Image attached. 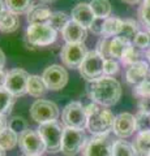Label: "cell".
<instances>
[{
	"mask_svg": "<svg viewBox=\"0 0 150 156\" xmlns=\"http://www.w3.org/2000/svg\"><path fill=\"white\" fill-rule=\"evenodd\" d=\"M88 95L91 101L102 107H112L122 96V85L118 80L102 76L94 81H89Z\"/></svg>",
	"mask_w": 150,
	"mask_h": 156,
	"instance_id": "cell-1",
	"label": "cell"
},
{
	"mask_svg": "<svg viewBox=\"0 0 150 156\" xmlns=\"http://www.w3.org/2000/svg\"><path fill=\"white\" fill-rule=\"evenodd\" d=\"M37 130L41 134L43 142H45L47 152L56 154L59 151H61L64 128L57 121H51V122H47V124H42L39 125V128Z\"/></svg>",
	"mask_w": 150,
	"mask_h": 156,
	"instance_id": "cell-2",
	"label": "cell"
},
{
	"mask_svg": "<svg viewBox=\"0 0 150 156\" xmlns=\"http://www.w3.org/2000/svg\"><path fill=\"white\" fill-rule=\"evenodd\" d=\"M61 121L64 128L84 130L88 126V115L80 101H71L63 109Z\"/></svg>",
	"mask_w": 150,
	"mask_h": 156,
	"instance_id": "cell-3",
	"label": "cell"
},
{
	"mask_svg": "<svg viewBox=\"0 0 150 156\" xmlns=\"http://www.w3.org/2000/svg\"><path fill=\"white\" fill-rule=\"evenodd\" d=\"M115 117L116 116H114V113L110 109L99 107L98 111L88 117V126L86 128L93 135L110 134V131H112L114 129Z\"/></svg>",
	"mask_w": 150,
	"mask_h": 156,
	"instance_id": "cell-4",
	"label": "cell"
},
{
	"mask_svg": "<svg viewBox=\"0 0 150 156\" xmlns=\"http://www.w3.org/2000/svg\"><path fill=\"white\" fill-rule=\"evenodd\" d=\"M88 136L84 130L64 128V135H63L61 142V154L65 156H75L84 151L86 143H88Z\"/></svg>",
	"mask_w": 150,
	"mask_h": 156,
	"instance_id": "cell-5",
	"label": "cell"
},
{
	"mask_svg": "<svg viewBox=\"0 0 150 156\" xmlns=\"http://www.w3.org/2000/svg\"><path fill=\"white\" fill-rule=\"evenodd\" d=\"M57 38V31H55L48 23H34L29 25L26 30V39L31 46L46 47L52 44Z\"/></svg>",
	"mask_w": 150,
	"mask_h": 156,
	"instance_id": "cell-6",
	"label": "cell"
},
{
	"mask_svg": "<svg viewBox=\"0 0 150 156\" xmlns=\"http://www.w3.org/2000/svg\"><path fill=\"white\" fill-rule=\"evenodd\" d=\"M59 115H60L59 107L54 101H50V100L38 99L30 107L31 119L39 125L51 122V121H57Z\"/></svg>",
	"mask_w": 150,
	"mask_h": 156,
	"instance_id": "cell-7",
	"label": "cell"
},
{
	"mask_svg": "<svg viewBox=\"0 0 150 156\" xmlns=\"http://www.w3.org/2000/svg\"><path fill=\"white\" fill-rule=\"evenodd\" d=\"M104 58L97 51H89L85 60L82 61L79 70L80 74L88 81H94L97 78L104 76L103 74Z\"/></svg>",
	"mask_w": 150,
	"mask_h": 156,
	"instance_id": "cell-8",
	"label": "cell"
},
{
	"mask_svg": "<svg viewBox=\"0 0 150 156\" xmlns=\"http://www.w3.org/2000/svg\"><path fill=\"white\" fill-rule=\"evenodd\" d=\"M18 146L24 155H42L46 151V146L38 130L27 129L18 135Z\"/></svg>",
	"mask_w": 150,
	"mask_h": 156,
	"instance_id": "cell-9",
	"label": "cell"
},
{
	"mask_svg": "<svg viewBox=\"0 0 150 156\" xmlns=\"http://www.w3.org/2000/svg\"><path fill=\"white\" fill-rule=\"evenodd\" d=\"M112 147L110 134L93 135L82 151V156H112Z\"/></svg>",
	"mask_w": 150,
	"mask_h": 156,
	"instance_id": "cell-10",
	"label": "cell"
},
{
	"mask_svg": "<svg viewBox=\"0 0 150 156\" xmlns=\"http://www.w3.org/2000/svg\"><path fill=\"white\" fill-rule=\"evenodd\" d=\"M88 48L84 43H75V44H65L63 47L60 57L63 64L72 69H79L82 61L88 55Z\"/></svg>",
	"mask_w": 150,
	"mask_h": 156,
	"instance_id": "cell-11",
	"label": "cell"
},
{
	"mask_svg": "<svg viewBox=\"0 0 150 156\" xmlns=\"http://www.w3.org/2000/svg\"><path fill=\"white\" fill-rule=\"evenodd\" d=\"M29 73L24 69H13L8 72L5 89L11 92L14 98L24 96L27 94V82H29Z\"/></svg>",
	"mask_w": 150,
	"mask_h": 156,
	"instance_id": "cell-12",
	"label": "cell"
},
{
	"mask_svg": "<svg viewBox=\"0 0 150 156\" xmlns=\"http://www.w3.org/2000/svg\"><path fill=\"white\" fill-rule=\"evenodd\" d=\"M42 78L47 86V90L59 91L64 89L68 83V73L60 65H50L46 68L42 74Z\"/></svg>",
	"mask_w": 150,
	"mask_h": 156,
	"instance_id": "cell-13",
	"label": "cell"
},
{
	"mask_svg": "<svg viewBox=\"0 0 150 156\" xmlns=\"http://www.w3.org/2000/svg\"><path fill=\"white\" fill-rule=\"evenodd\" d=\"M112 131L116 136H119V139H125L132 136L136 131V117L128 112L119 113L115 117Z\"/></svg>",
	"mask_w": 150,
	"mask_h": 156,
	"instance_id": "cell-14",
	"label": "cell"
},
{
	"mask_svg": "<svg viewBox=\"0 0 150 156\" xmlns=\"http://www.w3.org/2000/svg\"><path fill=\"white\" fill-rule=\"evenodd\" d=\"M72 20L81 25L85 29H90L93 25L95 16L93 11H91L90 4L88 3H80L72 9Z\"/></svg>",
	"mask_w": 150,
	"mask_h": 156,
	"instance_id": "cell-15",
	"label": "cell"
},
{
	"mask_svg": "<svg viewBox=\"0 0 150 156\" xmlns=\"http://www.w3.org/2000/svg\"><path fill=\"white\" fill-rule=\"evenodd\" d=\"M149 64L144 60H140L134 64L129 65L127 72H125V78L129 85H132L133 87L138 86L141 82L146 78L148 72H149Z\"/></svg>",
	"mask_w": 150,
	"mask_h": 156,
	"instance_id": "cell-16",
	"label": "cell"
},
{
	"mask_svg": "<svg viewBox=\"0 0 150 156\" xmlns=\"http://www.w3.org/2000/svg\"><path fill=\"white\" fill-rule=\"evenodd\" d=\"M63 39L65 41L67 44H75V43H84L86 39V29L75 22L73 20H71L68 25L64 27V30L61 31Z\"/></svg>",
	"mask_w": 150,
	"mask_h": 156,
	"instance_id": "cell-17",
	"label": "cell"
},
{
	"mask_svg": "<svg viewBox=\"0 0 150 156\" xmlns=\"http://www.w3.org/2000/svg\"><path fill=\"white\" fill-rule=\"evenodd\" d=\"M51 9L47 5L43 4H35L31 5V8L27 12V22L29 25H34V23H47L51 17Z\"/></svg>",
	"mask_w": 150,
	"mask_h": 156,
	"instance_id": "cell-18",
	"label": "cell"
},
{
	"mask_svg": "<svg viewBox=\"0 0 150 156\" xmlns=\"http://www.w3.org/2000/svg\"><path fill=\"white\" fill-rule=\"evenodd\" d=\"M124 25V21L120 20L119 17H108L104 20L103 23V31H102V37L106 38H114L118 37L122 33V29Z\"/></svg>",
	"mask_w": 150,
	"mask_h": 156,
	"instance_id": "cell-19",
	"label": "cell"
},
{
	"mask_svg": "<svg viewBox=\"0 0 150 156\" xmlns=\"http://www.w3.org/2000/svg\"><path fill=\"white\" fill-rule=\"evenodd\" d=\"M20 26V20L18 16L8 9L3 14H0V31L3 33H13Z\"/></svg>",
	"mask_w": 150,
	"mask_h": 156,
	"instance_id": "cell-20",
	"label": "cell"
},
{
	"mask_svg": "<svg viewBox=\"0 0 150 156\" xmlns=\"http://www.w3.org/2000/svg\"><path fill=\"white\" fill-rule=\"evenodd\" d=\"M130 46H133L132 43L128 42V41H125V39H123V38H120V37L111 38V46H110L111 58H115V60H122L124 52L127 51Z\"/></svg>",
	"mask_w": 150,
	"mask_h": 156,
	"instance_id": "cell-21",
	"label": "cell"
},
{
	"mask_svg": "<svg viewBox=\"0 0 150 156\" xmlns=\"http://www.w3.org/2000/svg\"><path fill=\"white\" fill-rule=\"evenodd\" d=\"M133 147L140 156H148L150 154V130L140 131L133 142Z\"/></svg>",
	"mask_w": 150,
	"mask_h": 156,
	"instance_id": "cell-22",
	"label": "cell"
},
{
	"mask_svg": "<svg viewBox=\"0 0 150 156\" xmlns=\"http://www.w3.org/2000/svg\"><path fill=\"white\" fill-rule=\"evenodd\" d=\"M95 18H108L112 12V7L108 0H91L89 3Z\"/></svg>",
	"mask_w": 150,
	"mask_h": 156,
	"instance_id": "cell-23",
	"label": "cell"
},
{
	"mask_svg": "<svg viewBox=\"0 0 150 156\" xmlns=\"http://www.w3.org/2000/svg\"><path fill=\"white\" fill-rule=\"evenodd\" d=\"M47 91V86L43 81V78L39 76H30L27 82V94L34 96V98H41L45 92Z\"/></svg>",
	"mask_w": 150,
	"mask_h": 156,
	"instance_id": "cell-24",
	"label": "cell"
},
{
	"mask_svg": "<svg viewBox=\"0 0 150 156\" xmlns=\"http://www.w3.org/2000/svg\"><path fill=\"white\" fill-rule=\"evenodd\" d=\"M18 144V134L14 133L12 129H4L0 133V148H3L4 151L12 150Z\"/></svg>",
	"mask_w": 150,
	"mask_h": 156,
	"instance_id": "cell-25",
	"label": "cell"
},
{
	"mask_svg": "<svg viewBox=\"0 0 150 156\" xmlns=\"http://www.w3.org/2000/svg\"><path fill=\"white\" fill-rule=\"evenodd\" d=\"M71 21L69 20V16L64 12H52L50 20H48V25H50L55 31H63L64 27L68 25V22Z\"/></svg>",
	"mask_w": 150,
	"mask_h": 156,
	"instance_id": "cell-26",
	"label": "cell"
},
{
	"mask_svg": "<svg viewBox=\"0 0 150 156\" xmlns=\"http://www.w3.org/2000/svg\"><path fill=\"white\" fill-rule=\"evenodd\" d=\"M112 156H137L133 144L124 139H118L114 142Z\"/></svg>",
	"mask_w": 150,
	"mask_h": 156,
	"instance_id": "cell-27",
	"label": "cell"
},
{
	"mask_svg": "<svg viewBox=\"0 0 150 156\" xmlns=\"http://www.w3.org/2000/svg\"><path fill=\"white\" fill-rule=\"evenodd\" d=\"M138 33H140V30H138L137 22L133 21V20H125L123 29H122V33H120L118 37L125 39V41H128L133 44V41H134V38H136V35Z\"/></svg>",
	"mask_w": 150,
	"mask_h": 156,
	"instance_id": "cell-28",
	"label": "cell"
},
{
	"mask_svg": "<svg viewBox=\"0 0 150 156\" xmlns=\"http://www.w3.org/2000/svg\"><path fill=\"white\" fill-rule=\"evenodd\" d=\"M5 5L9 12L18 16L29 12L31 8V0H5Z\"/></svg>",
	"mask_w": 150,
	"mask_h": 156,
	"instance_id": "cell-29",
	"label": "cell"
},
{
	"mask_svg": "<svg viewBox=\"0 0 150 156\" xmlns=\"http://www.w3.org/2000/svg\"><path fill=\"white\" fill-rule=\"evenodd\" d=\"M14 96L9 92L5 87H0V113L8 115L12 111L14 104Z\"/></svg>",
	"mask_w": 150,
	"mask_h": 156,
	"instance_id": "cell-30",
	"label": "cell"
},
{
	"mask_svg": "<svg viewBox=\"0 0 150 156\" xmlns=\"http://www.w3.org/2000/svg\"><path fill=\"white\" fill-rule=\"evenodd\" d=\"M8 128L12 129L14 133H17L18 135H20L21 133H24L25 130L29 129V124H27V121L24 119V117H21V116H13L12 119L8 121Z\"/></svg>",
	"mask_w": 150,
	"mask_h": 156,
	"instance_id": "cell-31",
	"label": "cell"
},
{
	"mask_svg": "<svg viewBox=\"0 0 150 156\" xmlns=\"http://www.w3.org/2000/svg\"><path fill=\"white\" fill-rule=\"evenodd\" d=\"M136 117V131H146L150 130V113L138 111Z\"/></svg>",
	"mask_w": 150,
	"mask_h": 156,
	"instance_id": "cell-32",
	"label": "cell"
},
{
	"mask_svg": "<svg viewBox=\"0 0 150 156\" xmlns=\"http://www.w3.org/2000/svg\"><path fill=\"white\" fill-rule=\"evenodd\" d=\"M110 46H111V38H106L102 37L97 43V52L102 56L104 60L107 58H111V53H110Z\"/></svg>",
	"mask_w": 150,
	"mask_h": 156,
	"instance_id": "cell-33",
	"label": "cell"
},
{
	"mask_svg": "<svg viewBox=\"0 0 150 156\" xmlns=\"http://www.w3.org/2000/svg\"><path fill=\"white\" fill-rule=\"evenodd\" d=\"M120 61H122L124 65H128V66L134 64V62L140 61V53L137 52L136 47L130 46L128 50L124 52V55H123V57H122V60H120Z\"/></svg>",
	"mask_w": 150,
	"mask_h": 156,
	"instance_id": "cell-34",
	"label": "cell"
},
{
	"mask_svg": "<svg viewBox=\"0 0 150 156\" xmlns=\"http://www.w3.org/2000/svg\"><path fill=\"white\" fill-rule=\"evenodd\" d=\"M133 94L137 98H144V96H150V74L148 73L146 78L133 89Z\"/></svg>",
	"mask_w": 150,
	"mask_h": 156,
	"instance_id": "cell-35",
	"label": "cell"
},
{
	"mask_svg": "<svg viewBox=\"0 0 150 156\" xmlns=\"http://www.w3.org/2000/svg\"><path fill=\"white\" fill-rule=\"evenodd\" d=\"M133 46L138 50H148L150 47V38L148 31H140L133 41Z\"/></svg>",
	"mask_w": 150,
	"mask_h": 156,
	"instance_id": "cell-36",
	"label": "cell"
},
{
	"mask_svg": "<svg viewBox=\"0 0 150 156\" xmlns=\"http://www.w3.org/2000/svg\"><path fill=\"white\" fill-rule=\"evenodd\" d=\"M119 68H120V65H119L118 60H115V58H107V60H104L103 74L111 77L119 72Z\"/></svg>",
	"mask_w": 150,
	"mask_h": 156,
	"instance_id": "cell-37",
	"label": "cell"
},
{
	"mask_svg": "<svg viewBox=\"0 0 150 156\" xmlns=\"http://www.w3.org/2000/svg\"><path fill=\"white\" fill-rule=\"evenodd\" d=\"M138 16L141 20L142 25L148 27V30H150V4L144 3L138 9Z\"/></svg>",
	"mask_w": 150,
	"mask_h": 156,
	"instance_id": "cell-38",
	"label": "cell"
},
{
	"mask_svg": "<svg viewBox=\"0 0 150 156\" xmlns=\"http://www.w3.org/2000/svg\"><path fill=\"white\" fill-rule=\"evenodd\" d=\"M138 111L150 113V96L138 98Z\"/></svg>",
	"mask_w": 150,
	"mask_h": 156,
	"instance_id": "cell-39",
	"label": "cell"
},
{
	"mask_svg": "<svg viewBox=\"0 0 150 156\" xmlns=\"http://www.w3.org/2000/svg\"><path fill=\"white\" fill-rule=\"evenodd\" d=\"M103 23H104V20L103 18H95L93 25H91L90 30L93 31L94 34H98V35H102V31H103Z\"/></svg>",
	"mask_w": 150,
	"mask_h": 156,
	"instance_id": "cell-40",
	"label": "cell"
},
{
	"mask_svg": "<svg viewBox=\"0 0 150 156\" xmlns=\"http://www.w3.org/2000/svg\"><path fill=\"white\" fill-rule=\"evenodd\" d=\"M98 109H99V105L97 103H94V101H91V103H89L88 105H85V111H86V115H88V117L90 115H93L94 112H97Z\"/></svg>",
	"mask_w": 150,
	"mask_h": 156,
	"instance_id": "cell-41",
	"label": "cell"
},
{
	"mask_svg": "<svg viewBox=\"0 0 150 156\" xmlns=\"http://www.w3.org/2000/svg\"><path fill=\"white\" fill-rule=\"evenodd\" d=\"M7 128H8L7 117H5V115H2V113H0V133H2L4 129H7Z\"/></svg>",
	"mask_w": 150,
	"mask_h": 156,
	"instance_id": "cell-42",
	"label": "cell"
},
{
	"mask_svg": "<svg viewBox=\"0 0 150 156\" xmlns=\"http://www.w3.org/2000/svg\"><path fill=\"white\" fill-rule=\"evenodd\" d=\"M7 74L8 73L3 69V68H0V87H4L5 86V81H7Z\"/></svg>",
	"mask_w": 150,
	"mask_h": 156,
	"instance_id": "cell-43",
	"label": "cell"
},
{
	"mask_svg": "<svg viewBox=\"0 0 150 156\" xmlns=\"http://www.w3.org/2000/svg\"><path fill=\"white\" fill-rule=\"evenodd\" d=\"M7 11V5H5V0H0V14H3Z\"/></svg>",
	"mask_w": 150,
	"mask_h": 156,
	"instance_id": "cell-44",
	"label": "cell"
},
{
	"mask_svg": "<svg viewBox=\"0 0 150 156\" xmlns=\"http://www.w3.org/2000/svg\"><path fill=\"white\" fill-rule=\"evenodd\" d=\"M4 64H5V55H4V52L0 50V68H3Z\"/></svg>",
	"mask_w": 150,
	"mask_h": 156,
	"instance_id": "cell-45",
	"label": "cell"
},
{
	"mask_svg": "<svg viewBox=\"0 0 150 156\" xmlns=\"http://www.w3.org/2000/svg\"><path fill=\"white\" fill-rule=\"evenodd\" d=\"M123 3H127V4H137L138 2H141V0H122Z\"/></svg>",
	"mask_w": 150,
	"mask_h": 156,
	"instance_id": "cell-46",
	"label": "cell"
},
{
	"mask_svg": "<svg viewBox=\"0 0 150 156\" xmlns=\"http://www.w3.org/2000/svg\"><path fill=\"white\" fill-rule=\"evenodd\" d=\"M146 58H148V61L150 62V48L146 50Z\"/></svg>",
	"mask_w": 150,
	"mask_h": 156,
	"instance_id": "cell-47",
	"label": "cell"
},
{
	"mask_svg": "<svg viewBox=\"0 0 150 156\" xmlns=\"http://www.w3.org/2000/svg\"><path fill=\"white\" fill-rule=\"evenodd\" d=\"M0 156H5V151L3 148H0Z\"/></svg>",
	"mask_w": 150,
	"mask_h": 156,
	"instance_id": "cell-48",
	"label": "cell"
},
{
	"mask_svg": "<svg viewBox=\"0 0 150 156\" xmlns=\"http://www.w3.org/2000/svg\"><path fill=\"white\" fill-rule=\"evenodd\" d=\"M144 3H146V4H150V0H144Z\"/></svg>",
	"mask_w": 150,
	"mask_h": 156,
	"instance_id": "cell-49",
	"label": "cell"
},
{
	"mask_svg": "<svg viewBox=\"0 0 150 156\" xmlns=\"http://www.w3.org/2000/svg\"><path fill=\"white\" fill-rule=\"evenodd\" d=\"M26 156H42V155H26Z\"/></svg>",
	"mask_w": 150,
	"mask_h": 156,
	"instance_id": "cell-50",
	"label": "cell"
},
{
	"mask_svg": "<svg viewBox=\"0 0 150 156\" xmlns=\"http://www.w3.org/2000/svg\"><path fill=\"white\" fill-rule=\"evenodd\" d=\"M148 34H149V38H150V30H148ZM150 48V47H149Z\"/></svg>",
	"mask_w": 150,
	"mask_h": 156,
	"instance_id": "cell-51",
	"label": "cell"
},
{
	"mask_svg": "<svg viewBox=\"0 0 150 156\" xmlns=\"http://www.w3.org/2000/svg\"><path fill=\"white\" fill-rule=\"evenodd\" d=\"M43 2H51V0H43Z\"/></svg>",
	"mask_w": 150,
	"mask_h": 156,
	"instance_id": "cell-52",
	"label": "cell"
},
{
	"mask_svg": "<svg viewBox=\"0 0 150 156\" xmlns=\"http://www.w3.org/2000/svg\"><path fill=\"white\" fill-rule=\"evenodd\" d=\"M22 156H26V155H22Z\"/></svg>",
	"mask_w": 150,
	"mask_h": 156,
	"instance_id": "cell-53",
	"label": "cell"
},
{
	"mask_svg": "<svg viewBox=\"0 0 150 156\" xmlns=\"http://www.w3.org/2000/svg\"><path fill=\"white\" fill-rule=\"evenodd\" d=\"M148 156H150V154H149V155H148Z\"/></svg>",
	"mask_w": 150,
	"mask_h": 156,
	"instance_id": "cell-54",
	"label": "cell"
}]
</instances>
